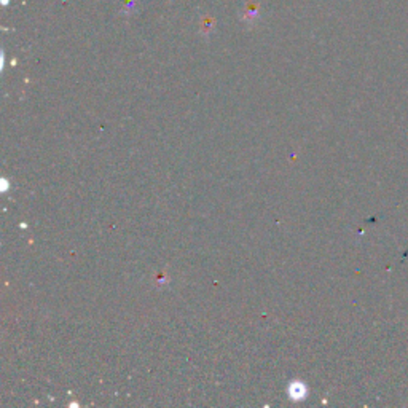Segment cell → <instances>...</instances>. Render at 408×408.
I'll use <instances>...</instances> for the list:
<instances>
[{"mask_svg": "<svg viewBox=\"0 0 408 408\" xmlns=\"http://www.w3.org/2000/svg\"><path fill=\"white\" fill-rule=\"evenodd\" d=\"M289 396L293 400H300L307 396V387L300 381H292L291 386H289Z\"/></svg>", "mask_w": 408, "mask_h": 408, "instance_id": "1", "label": "cell"}]
</instances>
